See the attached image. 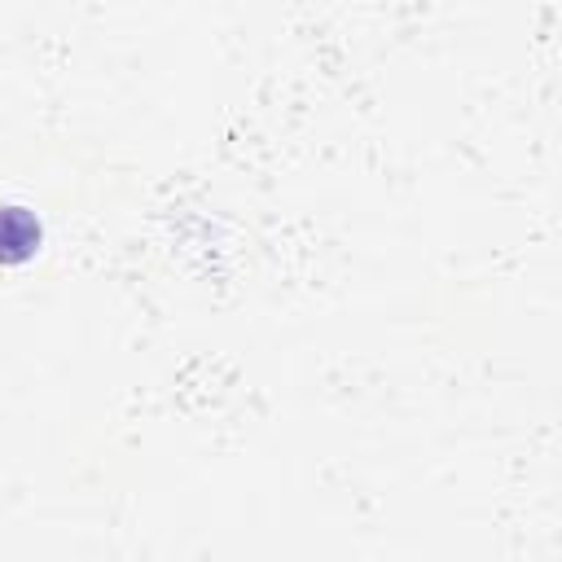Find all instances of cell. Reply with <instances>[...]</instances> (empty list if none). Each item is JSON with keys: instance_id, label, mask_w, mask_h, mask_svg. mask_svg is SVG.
<instances>
[{"instance_id": "6da1fadb", "label": "cell", "mask_w": 562, "mask_h": 562, "mask_svg": "<svg viewBox=\"0 0 562 562\" xmlns=\"http://www.w3.org/2000/svg\"><path fill=\"white\" fill-rule=\"evenodd\" d=\"M40 250V220L26 206H0V263H22Z\"/></svg>"}]
</instances>
